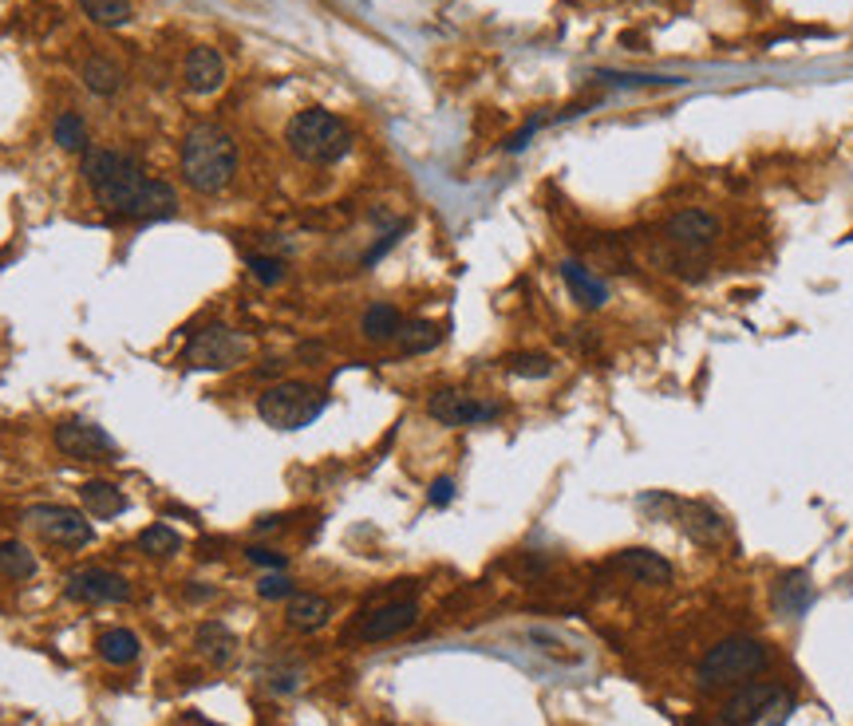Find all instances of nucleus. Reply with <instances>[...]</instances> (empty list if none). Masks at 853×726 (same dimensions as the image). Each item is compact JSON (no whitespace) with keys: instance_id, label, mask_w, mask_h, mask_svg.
Wrapping results in <instances>:
<instances>
[{"instance_id":"36","label":"nucleus","mask_w":853,"mask_h":726,"mask_svg":"<svg viewBox=\"0 0 853 726\" xmlns=\"http://www.w3.org/2000/svg\"><path fill=\"white\" fill-rule=\"evenodd\" d=\"M187 597L190 600H209V597H214V588H190Z\"/></svg>"},{"instance_id":"10","label":"nucleus","mask_w":853,"mask_h":726,"mask_svg":"<svg viewBox=\"0 0 853 726\" xmlns=\"http://www.w3.org/2000/svg\"><path fill=\"white\" fill-rule=\"evenodd\" d=\"M426 415L435 419L438 426H479V423H491L502 415V407L491 399H479L471 391H455V387H443L435 391L431 399H426Z\"/></svg>"},{"instance_id":"30","label":"nucleus","mask_w":853,"mask_h":726,"mask_svg":"<svg viewBox=\"0 0 853 726\" xmlns=\"http://www.w3.org/2000/svg\"><path fill=\"white\" fill-rule=\"evenodd\" d=\"M245 269H250L253 281L265 284V289H277V284L289 277V265H284L281 257H273V253H250V257H245Z\"/></svg>"},{"instance_id":"27","label":"nucleus","mask_w":853,"mask_h":726,"mask_svg":"<svg viewBox=\"0 0 853 726\" xmlns=\"http://www.w3.org/2000/svg\"><path fill=\"white\" fill-rule=\"evenodd\" d=\"M502 368L510 375H518V380H549L558 371V364L546 352H514V356L502 359Z\"/></svg>"},{"instance_id":"9","label":"nucleus","mask_w":853,"mask_h":726,"mask_svg":"<svg viewBox=\"0 0 853 726\" xmlns=\"http://www.w3.org/2000/svg\"><path fill=\"white\" fill-rule=\"evenodd\" d=\"M24 518L33 521L36 533H40L44 542L60 545V549H88V545L96 542V530H91L88 513L72 510V506H33Z\"/></svg>"},{"instance_id":"5","label":"nucleus","mask_w":853,"mask_h":726,"mask_svg":"<svg viewBox=\"0 0 853 726\" xmlns=\"http://www.w3.org/2000/svg\"><path fill=\"white\" fill-rule=\"evenodd\" d=\"M324 407H329V395L308 380L269 383L257 395V415L273 431H305V426H313L324 415Z\"/></svg>"},{"instance_id":"7","label":"nucleus","mask_w":853,"mask_h":726,"mask_svg":"<svg viewBox=\"0 0 853 726\" xmlns=\"http://www.w3.org/2000/svg\"><path fill=\"white\" fill-rule=\"evenodd\" d=\"M245 356H250V340L226 324L198 328L187 344V364L198 371H230L245 364Z\"/></svg>"},{"instance_id":"16","label":"nucleus","mask_w":853,"mask_h":726,"mask_svg":"<svg viewBox=\"0 0 853 726\" xmlns=\"http://www.w3.org/2000/svg\"><path fill=\"white\" fill-rule=\"evenodd\" d=\"M221 84H226V60H221L218 48H209V43L190 48V55H187V87L190 91H194V95H214Z\"/></svg>"},{"instance_id":"25","label":"nucleus","mask_w":853,"mask_h":726,"mask_svg":"<svg viewBox=\"0 0 853 726\" xmlns=\"http://www.w3.org/2000/svg\"><path fill=\"white\" fill-rule=\"evenodd\" d=\"M395 344H399L404 356H426V352H435L443 344V328L435 320H407Z\"/></svg>"},{"instance_id":"13","label":"nucleus","mask_w":853,"mask_h":726,"mask_svg":"<svg viewBox=\"0 0 853 726\" xmlns=\"http://www.w3.org/2000/svg\"><path fill=\"white\" fill-rule=\"evenodd\" d=\"M416 624H419V604H416V600H392V604L372 608V612L360 620L356 640L387 644V640H395V636H404L407 628H416Z\"/></svg>"},{"instance_id":"12","label":"nucleus","mask_w":853,"mask_h":726,"mask_svg":"<svg viewBox=\"0 0 853 726\" xmlns=\"http://www.w3.org/2000/svg\"><path fill=\"white\" fill-rule=\"evenodd\" d=\"M720 238H723V221L711 214V209H700V206L676 209L664 226V241H672L676 250H688V253L711 250Z\"/></svg>"},{"instance_id":"26","label":"nucleus","mask_w":853,"mask_h":726,"mask_svg":"<svg viewBox=\"0 0 853 726\" xmlns=\"http://www.w3.org/2000/svg\"><path fill=\"white\" fill-rule=\"evenodd\" d=\"M135 545H139L142 557H158V561H166V557H175L178 549H182V537H178L170 525L154 521V525H147V530L135 537Z\"/></svg>"},{"instance_id":"19","label":"nucleus","mask_w":853,"mask_h":726,"mask_svg":"<svg viewBox=\"0 0 853 726\" xmlns=\"http://www.w3.org/2000/svg\"><path fill=\"white\" fill-rule=\"evenodd\" d=\"M194 648L202 660H209L214 667H226V663H233V655H238V636H233L221 620H206V624H198L194 632Z\"/></svg>"},{"instance_id":"1","label":"nucleus","mask_w":853,"mask_h":726,"mask_svg":"<svg viewBox=\"0 0 853 726\" xmlns=\"http://www.w3.org/2000/svg\"><path fill=\"white\" fill-rule=\"evenodd\" d=\"M84 182L91 186V194L111 217H135L151 174L142 170L135 154L123 151H88L84 154Z\"/></svg>"},{"instance_id":"31","label":"nucleus","mask_w":853,"mask_h":726,"mask_svg":"<svg viewBox=\"0 0 853 726\" xmlns=\"http://www.w3.org/2000/svg\"><path fill=\"white\" fill-rule=\"evenodd\" d=\"M52 135H55V142H60L64 151H84V147H88V123L79 119L76 111H64V115L55 119Z\"/></svg>"},{"instance_id":"34","label":"nucleus","mask_w":853,"mask_h":726,"mask_svg":"<svg viewBox=\"0 0 853 726\" xmlns=\"http://www.w3.org/2000/svg\"><path fill=\"white\" fill-rule=\"evenodd\" d=\"M404 229H407V226H404V221H399V226H392V229H387V233H383V238H380V241H375L372 250L364 253V269H372V265H375V260H380V257H383V253H392V245H395V241L404 238Z\"/></svg>"},{"instance_id":"22","label":"nucleus","mask_w":853,"mask_h":726,"mask_svg":"<svg viewBox=\"0 0 853 726\" xmlns=\"http://www.w3.org/2000/svg\"><path fill=\"white\" fill-rule=\"evenodd\" d=\"M96 651H99V660L111 663V667H127V663L139 660L142 640L131 628H107V632H99Z\"/></svg>"},{"instance_id":"33","label":"nucleus","mask_w":853,"mask_h":726,"mask_svg":"<svg viewBox=\"0 0 853 726\" xmlns=\"http://www.w3.org/2000/svg\"><path fill=\"white\" fill-rule=\"evenodd\" d=\"M245 557H250V564H257V569H269V573H284V569H289V557L277 553V549H262V545L245 549Z\"/></svg>"},{"instance_id":"18","label":"nucleus","mask_w":853,"mask_h":726,"mask_svg":"<svg viewBox=\"0 0 853 726\" xmlns=\"http://www.w3.org/2000/svg\"><path fill=\"white\" fill-rule=\"evenodd\" d=\"M284 620L293 632H320L332 620V600L320 597V593H293L289 608H284Z\"/></svg>"},{"instance_id":"2","label":"nucleus","mask_w":853,"mask_h":726,"mask_svg":"<svg viewBox=\"0 0 853 726\" xmlns=\"http://www.w3.org/2000/svg\"><path fill=\"white\" fill-rule=\"evenodd\" d=\"M238 174V142L230 130L202 123L182 139V182L202 198L221 194Z\"/></svg>"},{"instance_id":"3","label":"nucleus","mask_w":853,"mask_h":726,"mask_svg":"<svg viewBox=\"0 0 853 726\" xmlns=\"http://www.w3.org/2000/svg\"><path fill=\"white\" fill-rule=\"evenodd\" d=\"M284 142L289 151L308 166H332L352 151V130L348 123L332 115L324 107H305L296 111L289 127H284Z\"/></svg>"},{"instance_id":"35","label":"nucleus","mask_w":853,"mask_h":726,"mask_svg":"<svg viewBox=\"0 0 853 726\" xmlns=\"http://www.w3.org/2000/svg\"><path fill=\"white\" fill-rule=\"evenodd\" d=\"M426 501H431L435 510L450 506V501H455V477H435V482H431V489H426Z\"/></svg>"},{"instance_id":"11","label":"nucleus","mask_w":853,"mask_h":726,"mask_svg":"<svg viewBox=\"0 0 853 726\" xmlns=\"http://www.w3.org/2000/svg\"><path fill=\"white\" fill-rule=\"evenodd\" d=\"M64 597L72 604H123V600H131V585H127V576L91 564V569H76L67 576Z\"/></svg>"},{"instance_id":"4","label":"nucleus","mask_w":853,"mask_h":726,"mask_svg":"<svg viewBox=\"0 0 853 726\" xmlns=\"http://www.w3.org/2000/svg\"><path fill=\"white\" fill-rule=\"evenodd\" d=\"M771 648H766L763 640H755V636H727V640L711 644L708 655L700 660V667H696V687H700L703 695L711 691H723V687L731 684H743L747 675H759L771 667Z\"/></svg>"},{"instance_id":"17","label":"nucleus","mask_w":853,"mask_h":726,"mask_svg":"<svg viewBox=\"0 0 853 726\" xmlns=\"http://www.w3.org/2000/svg\"><path fill=\"white\" fill-rule=\"evenodd\" d=\"M79 506L88 510V518L96 521H115L119 513H127V494H123L115 482H103V477H88L84 486H79Z\"/></svg>"},{"instance_id":"20","label":"nucleus","mask_w":853,"mask_h":726,"mask_svg":"<svg viewBox=\"0 0 853 726\" xmlns=\"http://www.w3.org/2000/svg\"><path fill=\"white\" fill-rule=\"evenodd\" d=\"M810 600H814V588H810V576L806 573H782L775 581V588H771V604H775L778 616H802L810 608Z\"/></svg>"},{"instance_id":"28","label":"nucleus","mask_w":853,"mask_h":726,"mask_svg":"<svg viewBox=\"0 0 853 726\" xmlns=\"http://www.w3.org/2000/svg\"><path fill=\"white\" fill-rule=\"evenodd\" d=\"M0 573L9 581H33L36 557L24 542H0Z\"/></svg>"},{"instance_id":"29","label":"nucleus","mask_w":853,"mask_h":726,"mask_svg":"<svg viewBox=\"0 0 853 726\" xmlns=\"http://www.w3.org/2000/svg\"><path fill=\"white\" fill-rule=\"evenodd\" d=\"M79 9L88 12V21L99 28H123L131 24V0H79Z\"/></svg>"},{"instance_id":"14","label":"nucleus","mask_w":853,"mask_h":726,"mask_svg":"<svg viewBox=\"0 0 853 726\" xmlns=\"http://www.w3.org/2000/svg\"><path fill=\"white\" fill-rule=\"evenodd\" d=\"M558 269H561V281H565L569 296H573L577 308H585V313H601L604 304H609V281L597 277L589 265H581V260H561Z\"/></svg>"},{"instance_id":"8","label":"nucleus","mask_w":853,"mask_h":726,"mask_svg":"<svg viewBox=\"0 0 853 726\" xmlns=\"http://www.w3.org/2000/svg\"><path fill=\"white\" fill-rule=\"evenodd\" d=\"M55 450L76 462H119V443L91 419H64L52 431Z\"/></svg>"},{"instance_id":"23","label":"nucleus","mask_w":853,"mask_h":726,"mask_svg":"<svg viewBox=\"0 0 853 726\" xmlns=\"http://www.w3.org/2000/svg\"><path fill=\"white\" fill-rule=\"evenodd\" d=\"M175 214H178V194L166 182L151 178V186H147V194H142L131 221H142V226H147V221H166V217H175Z\"/></svg>"},{"instance_id":"6","label":"nucleus","mask_w":853,"mask_h":726,"mask_svg":"<svg viewBox=\"0 0 853 726\" xmlns=\"http://www.w3.org/2000/svg\"><path fill=\"white\" fill-rule=\"evenodd\" d=\"M790 706H794L790 695L778 684H743L720 706V726H763L766 715H771V726H782Z\"/></svg>"},{"instance_id":"24","label":"nucleus","mask_w":853,"mask_h":726,"mask_svg":"<svg viewBox=\"0 0 853 726\" xmlns=\"http://www.w3.org/2000/svg\"><path fill=\"white\" fill-rule=\"evenodd\" d=\"M79 79H84V87L96 91V95H115L123 87V67L115 64V60H107V55H91L88 64L79 67Z\"/></svg>"},{"instance_id":"15","label":"nucleus","mask_w":853,"mask_h":726,"mask_svg":"<svg viewBox=\"0 0 853 726\" xmlns=\"http://www.w3.org/2000/svg\"><path fill=\"white\" fill-rule=\"evenodd\" d=\"M613 569H621L628 581L648 585V588H664V585H672V576H676V569H672L657 549H621V553L613 557Z\"/></svg>"},{"instance_id":"21","label":"nucleus","mask_w":853,"mask_h":726,"mask_svg":"<svg viewBox=\"0 0 853 726\" xmlns=\"http://www.w3.org/2000/svg\"><path fill=\"white\" fill-rule=\"evenodd\" d=\"M404 324H407L404 313H399L395 304H387V301L372 304V308L360 316V332H364V340H368V344H392V340H399Z\"/></svg>"},{"instance_id":"32","label":"nucleus","mask_w":853,"mask_h":726,"mask_svg":"<svg viewBox=\"0 0 853 726\" xmlns=\"http://www.w3.org/2000/svg\"><path fill=\"white\" fill-rule=\"evenodd\" d=\"M293 593H296V585L284 573H265L262 581H257V597L262 600H289Z\"/></svg>"}]
</instances>
